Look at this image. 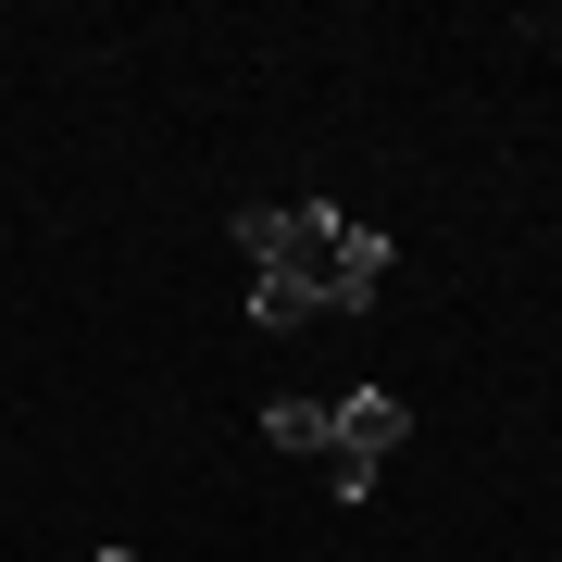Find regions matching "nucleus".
I'll return each mask as SVG.
<instances>
[{
  "label": "nucleus",
  "mask_w": 562,
  "mask_h": 562,
  "mask_svg": "<svg viewBox=\"0 0 562 562\" xmlns=\"http://www.w3.org/2000/svg\"><path fill=\"white\" fill-rule=\"evenodd\" d=\"M401 438H413L401 387H350V401H338V450H325V487H338V501H375V475H387Z\"/></svg>",
  "instance_id": "1"
},
{
  "label": "nucleus",
  "mask_w": 562,
  "mask_h": 562,
  "mask_svg": "<svg viewBox=\"0 0 562 562\" xmlns=\"http://www.w3.org/2000/svg\"><path fill=\"white\" fill-rule=\"evenodd\" d=\"M375 288H387V238H375V225L350 213V238H338V262H325V313H362V301H375Z\"/></svg>",
  "instance_id": "2"
},
{
  "label": "nucleus",
  "mask_w": 562,
  "mask_h": 562,
  "mask_svg": "<svg viewBox=\"0 0 562 562\" xmlns=\"http://www.w3.org/2000/svg\"><path fill=\"white\" fill-rule=\"evenodd\" d=\"M262 438L301 450V462H325V450H338V401H301V387H276V401H262Z\"/></svg>",
  "instance_id": "3"
},
{
  "label": "nucleus",
  "mask_w": 562,
  "mask_h": 562,
  "mask_svg": "<svg viewBox=\"0 0 562 562\" xmlns=\"http://www.w3.org/2000/svg\"><path fill=\"white\" fill-rule=\"evenodd\" d=\"M325 301H313V288L301 276H250V325H313Z\"/></svg>",
  "instance_id": "4"
},
{
  "label": "nucleus",
  "mask_w": 562,
  "mask_h": 562,
  "mask_svg": "<svg viewBox=\"0 0 562 562\" xmlns=\"http://www.w3.org/2000/svg\"><path fill=\"white\" fill-rule=\"evenodd\" d=\"M101 562H138V550H101Z\"/></svg>",
  "instance_id": "5"
}]
</instances>
